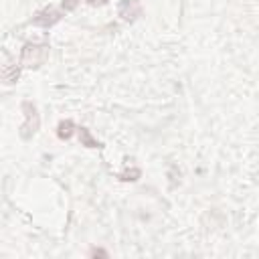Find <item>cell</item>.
Segmentation results:
<instances>
[{
	"mask_svg": "<svg viewBox=\"0 0 259 259\" xmlns=\"http://www.w3.org/2000/svg\"><path fill=\"white\" fill-rule=\"evenodd\" d=\"M61 20V10H57V8H53V6H47V8H42V10H38L34 16H32V24H38V26H45V28H49V26H53V24H57Z\"/></svg>",
	"mask_w": 259,
	"mask_h": 259,
	"instance_id": "cell-3",
	"label": "cell"
},
{
	"mask_svg": "<svg viewBox=\"0 0 259 259\" xmlns=\"http://www.w3.org/2000/svg\"><path fill=\"white\" fill-rule=\"evenodd\" d=\"M73 130H75V123H73L71 119H63V121L59 123V127H57V136H59L61 140H69V138L73 136Z\"/></svg>",
	"mask_w": 259,
	"mask_h": 259,
	"instance_id": "cell-6",
	"label": "cell"
},
{
	"mask_svg": "<svg viewBox=\"0 0 259 259\" xmlns=\"http://www.w3.org/2000/svg\"><path fill=\"white\" fill-rule=\"evenodd\" d=\"M121 180H138L140 178V168H132V170H125L123 174H119Z\"/></svg>",
	"mask_w": 259,
	"mask_h": 259,
	"instance_id": "cell-8",
	"label": "cell"
},
{
	"mask_svg": "<svg viewBox=\"0 0 259 259\" xmlns=\"http://www.w3.org/2000/svg\"><path fill=\"white\" fill-rule=\"evenodd\" d=\"M79 140H81V144L87 146V148H101V144L91 136V132H89L87 127H79Z\"/></svg>",
	"mask_w": 259,
	"mask_h": 259,
	"instance_id": "cell-7",
	"label": "cell"
},
{
	"mask_svg": "<svg viewBox=\"0 0 259 259\" xmlns=\"http://www.w3.org/2000/svg\"><path fill=\"white\" fill-rule=\"evenodd\" d=\"M20 65H12V63H8V65H4V69H2V79H4V83L6 85H12V83H16L18 81V75H20Z\"/></svg>",
	"mask_w": 259,
	"mask_h": 259,
	"instance_id": "cell-5",
	"label": "cell"
},
{
	"mask_svg": "<svg viewBox=\"0 0 259 259\" xmlns=\"http://www.w3.org/2000/svg\"><path fill=\"white\" fill-rule=\"evenodd\" d=\"M47 59H49V45H45V42H40V45L28 42V45L22 47L18 65H20L22 69H36V67H40Z\"/></svg>",
	"mask_w": 259,
	"mask_h": 259,
	"instance_id": "cell-1",
	"label": "cell"
},
{
	"mask_svg": "<svg viewBox=\"0 0 259 259\" xmlns=\"http://www.w3.org/2000/svg\"><path fill=\"white\" fill-rule=\"evenodd\" d=\"M142 14V0H123L119 4V16L127 22H134Z\"/></svg>",
	"mask_w": 259,
	"mask_h": 259,
	"instance_id": "cell-4",
	"label": "cell"
},
{
	"mask_svg": "<svg viewBox=\"0 0 259 259\" xmlns=\"http://www.w3.org/2000/svg\"><path fill=\"white\" fill-rule=\"evenodd\" d=\"M22 111H24V123L20 125V138L22 140H30L38 127H40V115L36 111V105L32 101H22Z\"/></svg>",
	"mask_w": 259,
	"mask_h": 259,
	"instance_id": "cell-2",
	"label": "cell"
},
{
	"mask_svg": "<svg viewBox=\"0 0 259 259\" xmlns=\"http://www.w3.org/2000/svg\"><path fill=\"white\" fill-rule=\"evenodd\" d=\"M87 4L89 6H103V4H107V0H87Z\"/></svg>",
	"mask_w": 259,
	"mask_h": 259,
	"instance_id": "cell-10",
	"label": "cell"
},
{
	"mask_svg": "<svg viewBox=\"0 0 259 259\" xmlns=\"http://www.w3.org/2000/svg\"><path fill=\"white\" fill-rule=\"evenodd\" d=\"M97 255H99V257H107L105 251H101V249H93V251H91V257H97Z\"/></svg>",
	"mask_w": 259,
	"mask_h": 259,
	"instance_id": "cell-11",
	"label": "cell"
},
{
	"mask_svg": "<svg viewBox=\"0 0 259 259\" xmlns=\"http://www.w3.org/2000/svg\"><path fill=\"white\" fill-rule=\"evenodd\" d=\"M61 4H63V8H65V10H75V8H77V4H79V0H63Z\"/></svg>",
	"mask_w": 259,
	"mask_h": 259,
	"instance_id": "cell-9",
	"label": "cell"
}]
</instances>
